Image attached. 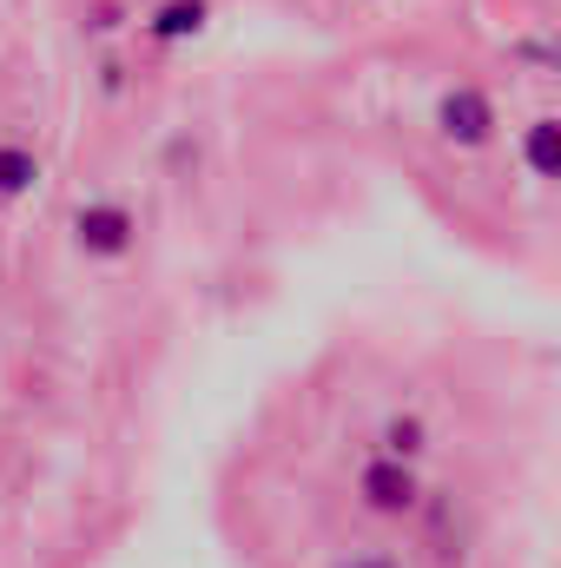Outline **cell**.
<instances>
[{
    "label": "cell",
    "instance_id": "obj_6",
    "mask_svg": "<svg viewBox=\"0 0 561 568\" xmlns=\"http://www.w3.org/2000/svg\"><path fill=\"white\" fill-rule=\"evenodd\" d=\"M40 185V152L33 145H0V199H27Z\"/></svg>",
    "mask_w": 561,
    "mask_h": 568
},
{
    "label": "cell",
    "instance_id": "obj_2",
    "mask_svg": "<svg viewBox=\"0 0 561 568\" xmlns=\"http://www.w3.org/2000/svg\"><path fill=\"white\" fill-rule=\"evenodd\" d=\"M357 496H364L370 516H410V509L422 503V483H417V469H410L404 456H377V463H364Z\"/></svg>",
    "mask_w": 561,
    "mask_h": 568
},
{
    "label": "cell",
    "instance_id": "obj_10",
    "mask_svg": "<svg viewBox=\"0 0 561 568\" xmlns=\"http://www.w3.org/2000/svg\"><path fill=\"white\" fill-rule=\"evenodd\" d=\"M337 568H397L390 556H350V562H337Z\"/></svg>",
    "mask_w": 561,
    "mask_h": 568
},
{
    "label": "cell",
    "instance_id": "obj_4",
    "mask_svg": "<svg viewBox=\"0 0 561 568\" xmlns=\"http://www.w3.org/2000/svg\"><path fill=\"white\" fill-rule=\"evenodd\" d=\"M205 20H212V7H205V0H159V7L145 13V33H152V40H165V47H178V40H198V33H205Z\"/></svg>",
    "mask_w": 561,
    "mask_h": 568
},
{
    "label": "cell",
    "instance_id": "obj_9",
    "mask_svg": "<svg viewBox=\"0 0 561 568\" xmlns=\"http://www.w3.org/2000/svg\"><path fill=\"white\" fill-rule=\"evenodd\" d=\"M86 27H93V33H113V27H120V0H100V7L86 13Z\"/></svg>",
    "mask_w": 561,
    "mask_h": 568
},
{
    "label": "cell",
    "instance_id": "obj_3",
    "mask_svg": "<svg viewBox=\"0 0 561 568\" xmlns=\"http://www.w3.org/2000/svg\"><path fill=\"white\" fill-rule=\"evenodd\" d=\"M73 239H80V252H86V258H126V252H133V239H140V219H133L126 205L100 199V205H80Z\"/></svg>",
    "mask_w": 561,
    "mask_h": 568
},
{
    "label": "cell",
    "instance_id": "obj_5",
    "mask_svg": "<svg viewBox=\"0 0 561 568\" xmlns=\"http://www.w3.org/2000/svg\"><path fill=\"white\" fill-rule=\"evenodd\" d=\"M522 159H529V172L536 179H561V120H529V133H522Z\"/></svg>",
    "mask_w": 561,
    "mask_h": 568
},
{
    "label": "cell",
    "instance_id": "obj_7",
    "mask_svg": "<svg viewBox=\"0 0 561 568\" xmlns=\"http://www.w3.org/2000/svg\"><path fill=\"white\" fill-rule=\"evenodd\" d=\"M422 449H429V429L417 417H390L384 424V456H404V463H417Z\"/></svg>",
    "mask_w": 561,
    "mask_h": 568
},
{
    "label": "cell",
    "instance_id": "obj_8",
    "mask_svg": "<svg viewBox=\"0 0 561 568\" xmlns=\"http://www.w3.org/2000/svg\"><path fill=\"white\" fill-rule=\"evenodd\" d=\"M509 53H516V60H529L536 73H555V47H549V40H516Z\"/></svg>",
    "mask_w": 561,
    "mask_h": 568
},
{
    "label": "cell",
    "instance_id": "obj_1",
    "mask_svg": "<svg viewBox=\"0 0 561 568\" xmlns=\"http://www.w3.org/2000/svg\"><path fill=\"white\" fill-rule=\"evenodd\" d=\"M436 133L456 145V152H476V145L496 140V100L482 87H449L436 100Z\"/></svg>",
    "mask_w": 561,
    "mask_h": 568
}]
</instances>
